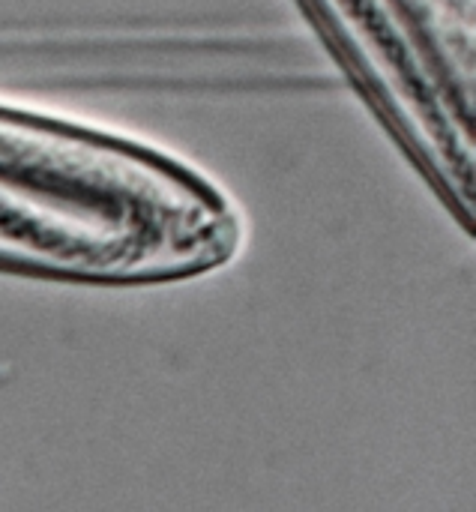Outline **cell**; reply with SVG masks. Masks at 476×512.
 Wrapping results in <instances>:
<instances>
[{
  "label": "cell",
  "instance_id": "1",
  "mask_svg": "<svg viewBox=\"0 0 476 512\" xmlns=\"http://www.w3.org/2000/svg\"><path fill=\"white\" fill-rule=\"evenodd\" d=\"M441 204L474 225L476 0H297Z\"/></svg>",
  "mask_w": 476,
  "mask_h": 512
}]
</instances>
